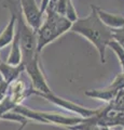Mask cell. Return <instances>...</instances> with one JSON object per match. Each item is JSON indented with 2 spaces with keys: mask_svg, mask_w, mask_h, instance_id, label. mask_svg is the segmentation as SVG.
I'll list each match as a JSON object with an SVG mask.
<instances>
[{
  "mask_svg": "<svg viewBox=\"0 0 124 130\" xmlns=\"http://www.w3.org/2000/svg\"><path fill=\"white\" fill-rule=\"evenodd\" d=\"M70 30L89 40L97 50L101 63L104 64L106 62V49L108 43L112 40V32L99 20L96 6L91 5L90 14L85 18H78L72 23Z\"/></svg>",
  "mask_w": 124,
  "mask_h": 130,
  "instance_id": "cell-1",
  "label": "cell"
},
{
  "mask_svg": "<svg viewBox=\"0 0 124 130\" xmlns=\"http://www.w3.org/2000/svg\"><path fill=\"white\" fill-rule=\"evenodd\" d=\"M117 91L112 90L109 86H107L105 88L102 89H92V90H86L84 92V94L92 99H97L99 101H104L107 104L110 103L111 101L114 99L115 94H117Z\"/></svg>",
  "mask_w": 124,
  "mask_h": 130,
  "instance_id": "cell-11",
  "label": "cell"
},
{
  "mask_svg": "<svg viewBox=\"0 0 124 130\" xmlns=\"http://www.w3.org/2000/svg\"><path fill=\"white\" fill-rule=\"evenodd\" d=\"M123 130H124V128H123Z\"/></svg>",
  "mask_w": 124,
  "mask_h": 130,
  "instance_id": "cell-20",
  "label": "cell"
},
{
  "mask_svg": "<svg viewBox=\"0 0 124 130\" xmlns=\"http://www.w3.org/2000/svg\"><path fill=\"white\" fill-rule=\"evenodd\" d=\"M108 47H109L111 50L114 52V54L117 55V58L120 62V65H121V67H122V72L124 73V49L122 48L121 44L118 43L113 39L108 43Z\"/></svg>",
  "mask_w": 124,
  "mask_h": 130,
  "instance_id": "cell-13",
  "label": "cell"
},
{
  "mask_svg": "<svg viewBox=\"0 0 124 130\" xmlns=\"http://www.w3.org/2000/svg\"><path fill=\"white\" fill-rule=\"evenodd\" d=\"M111 32H112V39L121 44L124 49V26L120 28H112Z\"/></svg>",
  "mask_w": 124,
  "mask_h": 130,
  "instance_id": "cell-16",
  "label": "cell"
},
{
  "mask_svg": "<svg viewBox=\"0 0 124 130\" xmlns=\"http://www.w3.org/2000/svg\"><path fill=\"white\" fill-rule=\"evenodd\" d=\"M13 7L16 14V30L19 36V44L23 56L22 63H26L39 54L37 52V31L26 23L21 9L15 6L14 2Z\"/></svg>",
  "mask_w": 124,
  "mask_h": 130,
  "instance_id": "cell-4",
  "label": "cell"
},
{
  "mask_svg": "<svg viewBox=\"0 0 124 130\" xmlns=\"http://www.w3.org/2000/svg\"><path fill=\"white\" fill-rule=\"evenodd\" d=\"M24 64L26 74L28 75L29 79L31 81V86L33 89H30V94H37V93H49L52 92L51 88L47 85V81L45 79V76L40 66L39 61V54L36 55L34 59Z\"/></svg>",
  "mask_w": 124,
  "mask_h": 130,
  "instance_id": "cell-5",
  "label": "cell"
},
{
  "mask_svg": "<svg viewBox=\"0 0 124 130\" xmlns=\"http://www.w3.org/2000/svg\"><path fill=\"white\" fill-rule=\"evenodd\" d=\"M111 130H113V129H111Z\"/></svg>",
  "mask_w": 124,
  "mask_h": 130,
  "instance_id": "cell-19",
  "label": "cell"
},
{
  "mask_svg": "<svg viewBox=\"0 0 124 130\" xmlns=\"http://www.w3.org/2000/svg\"><path fill=\"white\" fill-rule=\"evenodd\" d=\"M22 61H23V56H22L21 44H19V36L16 30L13 41L11 42V50L9 56L7 59V63L10 65H19L22 64Z\"/></svg>",
  "mask_w": 124,
  "mask_h": 130,
  "instance_id": "cell-12",
  "label": "cell"
},
{
  "mask_svg": "<svg viewBox=\"0 0 124 130\" xmlns=\"http://www.w3.org/2000/svg\"><path fill=\"white\" fill-rule=\"evenodd\" d=\"M96 12H97L99 20L107 27H109L110 29H112V28H120L124 26V16L119 15V14L109 13V12L103 10L98 7H96Z\"/></svg>",
  "mask_w": 124,
  "mask_h": 130,
  "instance_id": "cell-10",
  "label": "cell"
},
{
  "mask_svg": "<svg viewBox=\"0 0 124 130\" xmlns=\"http://www.w3.org/2000/svg\"><path fill=\"white\" fill-rule=\"evenodd\" d=\"M12 111L21 114L26 119H31V120L37 121V123L46 124V125H50V124L57 125V126H62V127H67V128L81 123L84 119L80 116H67V115H63V114H58V113L35 111V109L24 106L22 104L15 105Z\"/></svg>",
  "mask_w": 124,
  "mask_h": 130,
  "instance_id": "cell-3",
  "label": "cell"
},
{
  "mask_svg": "<svg viewBox=\"0 0 124 130\" xmlns=\"http://www.w3.org/2000/svg\"><path fill=\"white\" fill-rule=\"evenodd\" d=\"M65 16L71 22H75L78 19L77 10L75 9V7L72 5L71 0H66V8H65Z\"/></svg>",
  "mask_w": 124,
  "mask_h": 130,
  "instance_id": "cell-15",
  "label": "cell"
},
{
  "mask_svg": "<svg viewBox=\"0 0 124 130\" xmlns=\"http://www.w3.org/2000/svg\"><path fill=\"white\" fill-rule=\"evenodd\" d=\"M27 123H23V124H21V126H19V127H18V129L17 130H23L24 128H25V125H26Z\"/></svg>",
  "mask_w": 124,
  "mask_h": 130,
  "instance_id": "cell-17",
  "label": "cell"
},
{
  "mask_svg": "<svg viewBox=\"0 0 124 130\" xmlns=\"http://www.w3.org/2000/svg\"><path fill=\"white\" fill-rule=\"evenodd\" d=\"M19 9L26 23L36 31L41 26L43 14L36 0H19Z\"/></svg>",
  "mask_w": 124,
  "mask_h": 130,
  "instance_id": "cell-7",
  "label": "cell"
},
{
  "mask_svg": "<svg viewBox=\"0 0 124 130\" xmlns=\"http://www.w3.org/2000/svg\"><path fill=\"white\" fill-rule=\"evenodd\" d=\"M45 20L37 30V52L40 53L43 48L55 41L65 32L70 30L72 22L66 16L55 11H45Z\"/></svg>",
  "mask_w": 124,
  "mask_h": 130,
  "instance_id": "cell-2",
  "label": "cell"
},
{
  "mask_svg": "<svg viewBox=\"0 0 124 130\" xmlns=\"http://www.w3.org/2000/svg\"><path fill=\"white\" fill-rule=\"evenodd\" d=\"M24 72H25V68H24L23 63L19 65H10L7 62L0 63V75H1V78L9 85L13 83L14 80H16L19 77V75Z\"/></svg>",
  "mask_w": 124,
  "mask_h": 130,
  "instance_id": "cell-9",
  "label": "cell"
},
{
  "mask_svg": "<svg viewBox=\"0 0 124 130\" xmlns=\"http://www.w3.org/2000/svg\"><path fill=\"white\" fill-rule=\"evenodd\" d=\"M36 95H39L43 98V99L47 100L49 102L52 104L56 105V106L66 109L68 112H71L76 114L77 116H80L82 118H90V117L94 116L97 113V109H92V108H87L85 106H82L80 104H77L72 102V101L66 100L64 98H61L56 94H54L53 92H49V93H37Z\"/></svg>",
  "mask_w": 124,
  "mask_h": 130,
  "instance_id": "cell-6",
  "label": "cell"
},
{
  "mask_svg": "<svg viewBox=\"0 0 124 130\" xmlns=\"http://www.w3.org/2000/svg\"><path fill=\"white\" fill-rule=\"evenodd\" d=\"M0 63H1V60H0Z\"/></svg>",
  "mask_w": 124,
  "mask_h": 130,
  "instance_id": "cell-18",
  "label": "cell"
},
{
  "mask_svg": "<svg viewBox=\"0 0 124 130\" xmlns=\"http://www.w3.org/2000/svg\"><path fill=\"white\" fill-rule=\"evenodd\" d=\"M108 104L112 108L117 109V111H124V88L121 89V90L115 94L114 99Z\"/></svg>",
  "mask_w": 124,
  "mask_h": 130,
  "instance_id": "cell-14",
  "label": "cell"
},
{
  "mask_svg": "<svg viewBox=\"0 0 124 130\" xmlns=\"http://www.w3.org/2000/svg\"><path fill=\"white\" fill-rule=\"evenodd\" d=\"M10 7H11V19L8 22L5 29L0 34V49L6 48L8 44H11L15 36V32H16V14H15L12 1H10Z\"/></svg>",
  "mask_w": 124,
  "mask_h": 130,
  "instance_id": "cell-8",
  "label": "cell"
}]
</instances>
